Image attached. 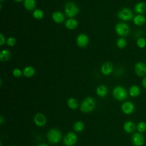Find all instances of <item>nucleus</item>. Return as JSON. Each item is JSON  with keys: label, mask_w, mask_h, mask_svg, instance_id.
<instances>
[{"label": "nucleus", "mask_w": 146, "mask_h": 146, "mask_svg": "<svg viewBox=\"0 0 146 146\" xmlns=\"http://www.w3.org/2000/svg\"><path fill=\"white\" fill-rule=\"evenodd\" d=\"M0 1L2 2V1H5V0H0Z\"/></svg>", "instance_id": "38"}, {"label": "nucleus", "mask_w": 146, "mask_h": 146, "mask_svg": "<svg viewBox=\"0 0 146 146\" xmlns=\"http://www.w3.org/2000/svg\"><path fill=\"white\" fill-rule=\"evenodd\" d=\"M47 137L49 143L52 144H56L61 140L62 134L59 129L57 128H51L48 131Z\"/></svg>", "instance_id": "2"}, {"label": "nucleus", "mask_w": 146, "mask_h": 146, "mask_svg": "<svg viewBox=\"0 0 146 146\" xmlns=\"http://www.w3.org/2000/svg\"><path fill=\"white\" fill-rule=\"evenodd\" d=\"M136 129L139 132L143 133L146 131V123L141 121L136 125Z\"/></svg>", "instance_id": "28"}, {"label": "nucleus", "mask_w": 146, "mask_h": 146, "mask_svg": "<svg viewBox=\"0 0 146 146\" xmlns=\"http://www.w3.org/2000/svg\"><path fill=\"white\" fill-rule=\"evenodd\" d=\"M23 74V71L18 68H15L13 70V75L16 78L21 77Z\"/></svg>", "instance_id": "31"}, {"label": "nucleus", "mask_w": 146, "mask_h": 146, "mask_svg": "<svg viewBox=\"0 0 146 146\" xmlns=\"http://www.w3.org/2000/svg\"><path fill=\"white\" fill-rule=\"evenodd\" d=\"M67 106L72 110H75L78 107V102L74 98H70L67 100Z\"/></svg>", "instance_id": "24"}, {"label": "nucleus", "mask_w": 146, "mask_h": 146, "mask_svg": "<svg viewBox=\"0 0 146 146\" xmlns=\"http://www.w3.org/2000/svg\"><path fill=\"white\" fill-rule=\"evenodd\" d=\"M116 46L118 48L123 49L127 46V40L124 37H120L116 40Z\"/></svg>", "instance_id": "27"}, {"label": "nucleus", "mask_w": 146, "mask_h": 146, "mask_svg": "<svg viewBox=\"0 0 146 146\" xmlns=\"http://www.w3.org/2000/svg\"><path fill=\"white\" fill-rule=\"evenodd\" d=\"M134 10L137 14H143L146 11V3L144 2H137L135 7Z\"/></svg>", "instance_id": "18"}, {"label": "nucleus", "mask_w": 146, "mask_h": 146, "mask_svg": "<svg viewBox=\"0 0 146 146\" xmlns=\"http://www.w3.org/2000/svg\"><path fill=\"white\" fill-rule=\"evenodd\" d=\"M117 17L120 20L126 22L132 19L133 18V14L130 9L128 7H123L118 11Z\"/></svg>", "instance_id": "6"}, {"label": "nucleus", "mask_w": 146, "mask_h": 146, "mask_svg": "<svg viewBox=\"0 0 146 146\" xmlns=\"http://www.w3.org/2000/svg\"><path fill=\"white\" fill-rule=\"evenodd\" d=\"M113 67L111 63L109 62H104L101 66V72L104 75H109L113 71Z\"/></svg>", "instance_id": "14"}, {"label": "nucleus", "mask_w": 146, "mask_h": 146, "mask_svg": "<svg viewBox=\"0 0 146 146\" xmlns=\"http://www.w3.org/2000/svg\"><path fill=\"white\" fill-rule=\"evenodd\" d=\"M133 23L137 26H141L146 22V17L143 14H137L132 19Z\"/></svg>", "instance_id": "16"}, {"label": "nucleus", "mask_w": 146, "mask_h": 146, "mask_svg": "<svg viewBox=\"0 0 146 146\" xmlns=\"http://www.w3.org/2000/svg\"><path fill=\"white\" fill-rule=\"evenodd\" d=\"M116 33L121 37L127 36L130 33V29L128 24L124 22L117 23L115 26Z\"/></svg>", "instance_id": "5"}, {"label": "nucleus", "mask_w": 146, "mask_h": 146, "mask_svg": "<svg viewBox=\"0 0 146 146\" xmlns=\"http://www.w3.org/2000/svg\"><path fill=\"white\" fill-rule=\"evenodd\" d=\"M36 1L35 0H24L23 6L28 11L34 10L36 7Z\"/></svg>", "instance_id": "19"}, {"label": "nucleus", "mask_w": 146, "mask_h": 146, "mask_svg": "<svg viewBox=\"0 0 146 146\" xmlns=\"http://www.w3.org/2000/svg\"><path fill=\"white\" fill-rule=\"evenodd\" d=\"M135 74L140 77L146 76V64L142 62H137L134 66Z\"/></svg>", "instance_id": "9"}, {"label": "nucleus", "mask_w": 146, "mask_h": 146, "mask_svg": "<svg viewBox=\"0 0 146 146\" xmlns=\"http://www.w3.org/2000/svg\"><path fill=\"white\" fill-rule=\"evenodd\" d=\"M16 39L15 38L13 37V36H10L9 38H8L6 40V44L7 46H10V47H13L14 46H15V43H16Z\"/></svg>", "instance_id": "30"}, {"label": "nucleus", "mask_w": 146, "mask_h": 146, "mask_svg": "<svg viewBox=\"0 0 146 146\" xmlns=\"http://www.w3.org/2000/svg\"><path fill=\"white\" fill-rule=\"evenodd\" d=\"M136 128V125L134 122L131 120L126 121L123 124V129L125 132L128 133L133 132Z\"/></svg>", "instance_id": "17"}, {"label": "nucleus", "mask_w": 146, "mask_h": 146, "mask_svg": "<svg viewBox=\"0 0 146 146\" xmlns=\"http://www.w3.org/2000/svg\"><path fill=\"white\" fill-rule=\"evenodd\" d=\"M5 43H6L5 36L3 34L1 33L0 34V46H2L3 44H5Z\"/></svg>", "instance_id": "32"}, {"label": "nucleus", "mask_w": 146, "mask_h": 146, "mask_svg": "<svg viewBox=\"0 0 146 146\" xmlns=\"http://www.w3.org/2000/svg\"><path fill=\"white\" fill-rule=\"evenodd\" d=\"M0 82H1V86H2V79L0 80Z\"/></svg>", "instance_id": "37"}, {"label": "nucleus", "mask_w": 146, "mask_h": 146, "mask_svg": "<svg viewBox=\"0 0 146 146\" xmlns=\"http://www.w3.org/2000/svg\"><path fill=\"white\" fill-rule=\"evenodd\" d=\"M34 121L38 127H43L47 122L46 117L42 113H37L34 117Z\"/></svg>", "instance_id": "12"}, {"label": "nucleus", "mask_w": 146, "mask_h": 146, "mask_svg": "<svg viewBox=\"0 0 146 146\" xmlns=\"http://www.w3.org/2000/svg\"><path fill=\"white\" fill-rule=\"evenodd\" d=\"M136 44L140 48H144L146 46V39L143 37L139 38L136 40Z\"/></svg>", "instance_id": "29"}, {"label": "nucleus", "mask_w": 146, "mask_h": 146, "mask_svg": "<svg viewBox=\"0 0 146 146\" xmlns=\"http://www.w3.org/2000/svg\"><path fill=\"white\" fill-rule=\"evenodd\" d=\"M11 58V52L7 49L2 50L0 52V60L1 62H6Z\"/></svg>", "instance_id": "23"}, {"label": "nucleus", "mask_w": 146, "mask_h": 146, "mask_svg": "<svg viewBox=\"0 0 146 146\" xmlns=\"http://www.w3.org/2000/svg\"><path fill=\"white\" fill-rule=\"evenodd\" d=\"M140 92V88L137 85H132L129 89V94L131 97L133 98H136L139 96Z\"/></svg>", "instance_id": "20"}, {"label": "nucleus", "mask_w": 146, "mask_h": 146, "mask_svg": "<svg viewBox=\"0 0 146 146\" xmlns=\"http://www.w3.org/2000/svg\"><path fill=\"white\" fill-rule=\"evenodd\" d=\"M73 128L76 132H82L84 128V124L81 121H77L74 124Z\"/></svg>", "instance_id": "26"}, {"label": "nucleus", "mask_w": 146, "mask_h": 146, "mask_svg": "<svg viewBox=\"0 0 146 146\" xmlns=\"http://www.w3.org/2000/svg\"><path fill=\"white\" fill-rule=\"evenodd\" d=\"M35 70L32 66H26L23 70V75L27 78H31L35 75Z\"/></svg>", "instance_id": "21"}, {"label": "nucleus", "mask_w": 146, "mask_h": 146, "mask_svg": "<svg viewBox=\"0 0 146 146\" xmlns=\"http://www.w3.org/2000/svg\"><path fill=\"white\" fill-rule=\"evenodd\" d=\"M112 95L115 99L119 101H123L127 98L128 93L124 87L117 86L113 89Z\"/></svg>", "instance_id": "4"}, {"label": "nucleus", "mask_w": 146, "mask_h": 146, "mask_svg": "<svg viewBox=\"0 0 146 146\" xmlns=\"http://www.w3.org/2000/svg\"><path fill=\"white\" fill-rule=\"evenodd\" d=\"M76 43L78 46L79 47H86L89 43V38L86 34L81 33L77 36L76 39Z\"/></svg>", "instance_id": "10"}, {"label": "nucleus", "mask_w": 146, "mask_h": 146, "mask_svg": "<svg viewBox=\"0 0 146 146\" xmlns=\"http://www.w3.org/2000/svg\"><path fill=\"white\" fill-rule=\"evenodd\" d=\"M5 122V119L3 118V117L2 116V115H1L0 116V124H3V123Z\"/></svg>", "instance_id": "34"}, {"label": "nucleus", "mask_w": 146, "mask_h": 146, "mask_svg": "<svg viewBox=\"0 0 146 146\" xmlns=\"http://www.w3.org/2000/svg\"><path fill=\"white\" fill-rule=\"evenodd\" d=\"M131 142L135 146H142L145 142V138L140 132L135 133L131 137Z\"/></svg>", "instance_id": "8"}, {"label": "nucleus", "mask_w": 146, "mask_h": 146, "mask_svg": "<svg viewBox=\"0 0 146 146\" xmlns=\"http://www.w3.org/2000/svg\"><path fill=\"white\" fill-rule=\"evenodd\" d=\"M64 25L66 29L72 30L76 29L78 26V22L75 18H70L66 21V22H64Z\"/></svg>", "instance_id": "15"}, {"label": "nucleus", "mask_w": 146, "mask_h": 146, "mask_svg": "<svg viewBox=\"0 0 146 146\" xmlns=\"http://www.w3.org/2000/svg\"><path fill=\"white\" fill-rule=\"evenodd\" d=\"M14 1H15V2H22V1H23L24 0H14Z\"/></svg>", "instance_id": "36"}, {"label": "nucleus", "mask_w": 146, "mask_h": 146, "mask_svg": "<svg viewBox=\"0 0 146 146\" xmlns=\"http://www.w3.org/2000/svg\"><path fill=\"white\" fill-rule=\"evenodd\" d=\"M33 17L37 20L42 19L44 17V13L41 9H36L33 12Z\"/></svg>", "instance_id": "25"}, {"label": "nucleus", "mask_w": 146, "mask_h": 146, "mask_svg": "<svg viewBox=\"0 0 146 146\" xmlns=\"http://www.w3.org/2000/svg\"><path fill=\"white\" fill-rule=\"evenodd\" d=\"M64 11L67 17L74 18L79 13V9L74 2H68L64 6Z\"/></svg>", "instance_id": "3"}, {"label": "nucleus", "mask_w": 146, "mask_h": 146, "mask_svg": "<svg viewBox=\"0 0 146 146\" xmlns=\"http://www.w3.org/2000/svg\"><path fill=\"white\" fill-rule=\"evenodd\" d=\"M52 19L53 21L58 24L62 23L65 19L64 14L59 11H56L52 14Z\"/></svg>", "instance_id": "13"}, {"label": "nucleus", "mask_w": 146, "mask_h": 146, "mask_svg": "<svg viewBox=\"0 0 146 146\" xmlns=\"http://www.w3.org/2000/svg\"><path fill=\"white\" fill-rule=\"evenodd\" d=\"M121 110L122 112L126 115L132 113L135 110V105L131 102H125L121 104Z\"/></svg>", "instance_id": "11"}, {"label": "nucleus", "mask_w": 146, "mask_h": 146, "mask_svg": "<svg viewBox=\"0 0 146 146\" xmlns=\"http://www.w3.org/2000/svg\"><path fill=\"white\" fill-rule=\"evenodd\" d=\"M78 141L76 135L72 132L67 133L63 139V144L66 146H73Z\"/></svg>", "instance_id": "7"}, {"label": "nucleus", "mask_w": 146, "mask_h": 146, "mask_svg": "<svg viewBox=\"0 0 146 146\" xmlns=\"http://www.w3.org/2000/svg\"><path fill=\"white\" fill-rule=\"evenodd\" d=\"M141 85L143 88H146V76H144L143 79L141 80Z\"/></svg>", "instance_id": "33"}, {"label": "nucleus", "mask_w": 146, "mask_h": 146, "mask_svg": "<svg viewBox=\"0 0 146 146\" xmlns=\"http://www.w3.org/2000/svg\"><path fill=\"white\" fill-rule=\"evenodd\" d=\"M96 102L95 99L91 96L86 98L81 103L80 110L83 113H90L95 108Z\"/></svg>", "instance_id": "1"}, {"label": "nucleus", "mask_w": 146, "mask_h": 146, "mask_svg": "<svg viewBox=\"0 0 146 146\" xmlns=\"http://www.w3.org/2000/svg\"><path fill=\"white\" fill-rule=\"evenodd\" d=\"M38 146H48V145H47V144H46L42 143V144H38Z\"/></svg>", "instance_id": "35"}, {"label": "nucleus", "mask_w": 146, "mask_h": 146, "mask_svg": "<svg viewBox=\"0 0 146 146\" xmlns=\"http://www.w3.org/2000/svg\"><path fill=\"white\" fill-rule=\"evenodd\" d=\"M96 94L100 97H104L107 95L108 88L107 87L103 84L99 86L96 90Z\"/></svg>", "instance_id": "22"}]
</instances>
